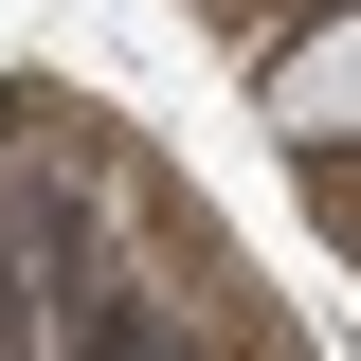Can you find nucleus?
<instances>
[{
    "label": "nucleus",
    "instance_id": "obj_1",
    "mask_svg": "<svg viewBox=\"0 0 361 361\" xmlns=\"http://www.w3.org/2000/svg\"><path fill=\"white\" fill-rule=\"evenodd\" d=\"M271 127H307V145H361V0L325 18L289 73H271Z\"/></svg>",
    "mask_w": 361,
    "mask_h": 361
}]
</instances>
